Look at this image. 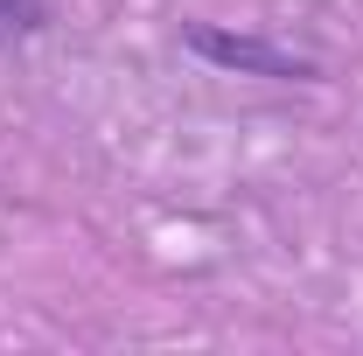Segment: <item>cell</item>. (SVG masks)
<instances>
[{
  "instance_id": "1",
  "label": "cell",
  "mask_w": 363,
  "mask_h": 356,
  "mask_svg": "<svg viewBox=\"0 0 363 356\" xmlns=\"http://www.w3.org/2000/svg\"><path fill=\"white\" fill-rule=\"evenodd\" d=\"M182 49L224 77H266V84H321V63L301 49L252 35V28H224V21H182Z\"/></svg>"
},
{
  "instance_id": "2",
  "label": "cell",
  "mask_w": 363,
  "mask_h": 356,
  "mask_svg": "<svg viewBox=\"0 0 363 356\" xmlns=\"http://www.w3.org/2000/svg\"><path fill=\"white\" fill-rule=\"evenodd\" d=\"M49 35V0H0V56Z\"/></svg>"
}]
</instances>
